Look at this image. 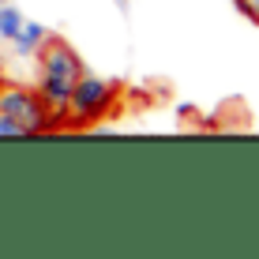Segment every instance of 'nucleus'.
Listing matches in <instances>:
<instances>
[{"label":"nucleus","mask_w":259,"mask_h":259,"mask_svg":"<svg viewBox=\"0 0 259 259\" xmlns=\"http://www.w3.org/2000/svg\"><path fill=\"white\" fill-rule=\"evenodd\" d=\"M34 57H38V87H34V91H38V98L49 105V109L64 113L75 79L87 71L83 57H79L64 38H53V34L41 41V49L34 53Z\"/></svg>","instance_id":"obj_1"},{"label":"nucleus","mask_w":259,"mask_h":259,"mask_svg":"<svg viewBox=\"0 0 259 259\" xmlns=\"http://www.w3.org/2000/svg\"><path fill=\"white\" fill-rule=\"evenodd\" d=\"M117 98H120V87L113 79H102V75H83L75 79L68 94V105H64V128H91L102 117H109L117 109Z\"/></svg>","instance_id":"obj_2"},{"label":"nucleus","mask_w":259,"mask_h":259,"mask_svg":"<svg viewBox=\"0 0 259 259\" xmlns=\"http://www.w3.org/2000/svg\"><path fill=\"white\" fill-rule=\"evenodd\" d=\"M0 117L15 120L26 136H34V132H53V128L64 124V113L49 109V105L38 98V91L19 87V83L0 87Z\"/></svg>","instance_id":"obj_3"},{"label":"nucleus","mask_w":259,"mask_h":259,"mask_svg":"<svg viewBox=\"0 0 259 259\" xmlns=\"http://www.w3.org/2000/svg\"><path fill=\"white\" fill-rule=\"evenodd\" d=\"M49 38V30L41 23H34V19H23V26H19V34L12 38V46H15V53L19 57H34V53L41 49V41Z\"/></svg>","instance_id":"obj_4"},{"label":"nucleus","mask_w":259,"mask_h":259,"mask_svg":"<svg viewBox=\"0 0 259 259\" xmlns=\"http://www.w3.org/2000/svg\"><path fill=\"white\" fill-rule=\"evenodd\" d=\"M19 26H23V12L8 0H0V41H12L19 34Z\"/></svg>","instance_id":"obj_5"},{"label":"nucleus","mask_w":259,"mask_h":259,"mask_svg":"<svg viewBox=\"0 0 259 259\" xmlns=\"http://www.w3.org/2000/svg\"><path fill=\"white\" fill-rule=\"evenodd\" d=\"M233 8H237L240 15H244L248 23H255V26H259V0H233Z\"/></svg>","instance_id":"obj_6"},{"label":"nucleus","mask_w":259,"mask_h":259,"mask_svg":"<svg viewBox=\"0 0 259 259\" xmlns=\"http://www.w3.org/2000/svg\"><path fill=\"white\" fill-rule=\"evenodd\" d=\"M26 132L19 128L15 120H8V117H0V139H23Z\"/></svg>","instance_id":"obj_7"},{"label":"nucleus","mask_w":259,"mask_h":259,"mask_svg":"<svg viewBox=\"0 0 259 259\" xmlns=\"http://www.w3.org/2000/svg\"><path fill=\"white\" fill-rule=\"evenodd\" d=\"M117 8H128V0H117Z\"/></svg>","instance_id":"obj_8"}]
</instances>
